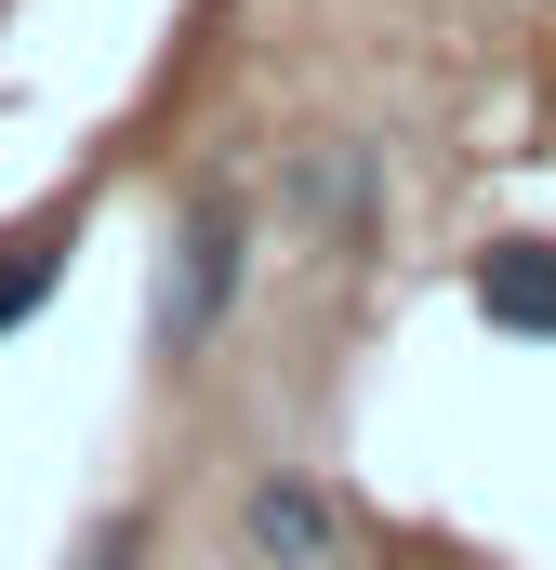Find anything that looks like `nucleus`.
I'll list each match as a JSON object with an SVG mask.
<instances>
[{
	"label": "nucleus",
	"mask_w": 556,
	"mask_h": 570,
	"mask_svg": "<svg viewBox=\"0 0 556 570\" xmlns=\"http://www.w3.org/2000/svg\"><path fill=\"white\" fill-rule=\"evenodd\" d=\"M239 266H252L239 199H199V213H186V239H172V266H159V358H199V345H212V318H226Z\"/></svg>",
	"instance_id": "nucleus-1"
},
{
	"label": "nucleus",
	"mask_w": 556,
	"mask_h": 570,
	"mask_svg": "<svg viewBox=\"0 0 556 570\" xmlns=\"http://www.w3.org/2000/svg\"><path fill=\"white\" fill-rule=\"evenodd\" d=\"M464 292H477V318H490V332L556 345V239H490V253L464 266Z\"/></svg>",
	"instance_id": "nucleus-2"
},
{
	"label": "nucleus",
	"mask_w": 556,
	"mask_h": 570,
	"mask_svg": "<svg viewBox=\"0 0 556 570\" xmlns=\"http://www.w3.org/2000/svg\"><path fill=\"white\" fill-rule=\"evenodd\" d=\"M239 531H252V558H266V570H331V491L278 464V478H252Z\"/></svg>",
	"instance_id": "nucleus-3"
},
{
	"label": "nucleus",
	"mask_w": 556,
	"mask_h": 570,
	"mask_svg": "<svg viewBox=\"0 0 556 570\" xmlns=\"http://www.w3.org/2000/svg\"><path fill=\"white\" fill-rule=\"evenodd\" d=\"M53 279H67V226H27V239L0 253V332H13V318H27Z\"/></svg>",
	"instance_id": "nucleus-4"
},
{
	"label": "nucleus",
	"mask_w": 556,
	"mask_h": 570,
	"mask_svg": "<svg viewBox=\"0 0 556 570\" xmlns=\"http://www.w3.org/2000/svg\"><path fill=\"white\" fill-rule=\"evenodd\" d=\"M93 570H133V518H107V531H93Z\"/></svg>",
	"instance_id": "nucleus-5"
}]
</instances>
